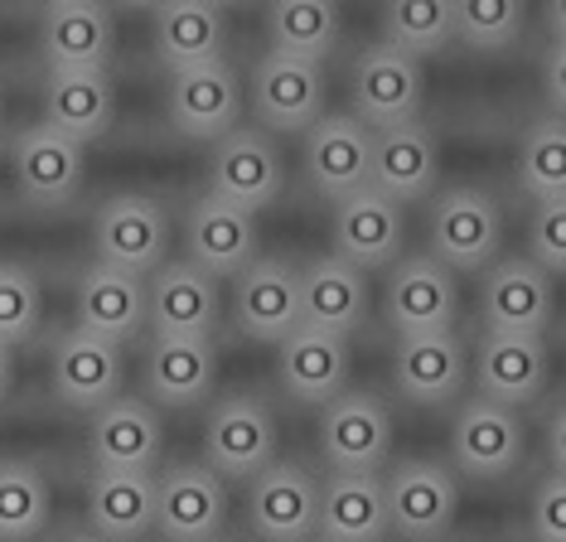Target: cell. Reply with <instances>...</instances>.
I'll return each mask as SVG.
<instances>
[{"instance_id": "obj_19", "label": "cell", "mask_w": 566, "mask_h": 542, "mask_svg": "<svg viewBox=\"0 0 566 542\" xmlns=\"http://www.w3.org/2000/svg\"><path fill=\"white\" fill-rule=\"evenodd\" d=\"M10 175L24 204L34 209H63L83 189V146L49 126H30L10 146Z\"/></svg>"}, {"instance_id": "obj_2", "label": "cell", "mask_w": 566, "mask_h": 542, "mask_svg": "<svg viewBox=\"0 0 566 542\" xmlns=\"http://www.w3.org/2000/svg\"><path fill=\"white\" fill-rule=\"evenodd\" d=\"M354 116L368 126V132H382V126H402L421 116V102H427V73H421V59L402 54L392 44H373L354 59Z\"/></svg>"}, {"instance_id": "obj_24", "label": "cell", "mask_w": 566, "mask_h": 542, "mask_svg": "<svg viewBox=\"0 0 566 542\" xmlns=\"http://www.w3.org/2000/svg\"><path fill=\"white\" fill-rule=\"evenodd\" d=\"M474 383L480 397L504 407H527L547 387V340L543 334H489L474 348Z\"/></svg>"}, {"instance_id": "obj_44", "label": "cell", "mask_w": 566, "mask_h": 542, "mask_svg": "<svg viewBox=\"0 0 566 542\" xmlns=\"http://www.w3.org/2000/svg\"><path fill=\"white\" fill-rule=\"evenodd\" d=\"M117 6H132V10H146V6H150V10H156L160 0H117Z\"/></svg>"}, {"instance_id": "obj_15", "label": "cell", "mask_w": 566, "mask_h": 542, "mask_svg": "<svg viewBox=\"0 0 566 542\" xmlns=\"http://www.w3.org/2000/svg\"><path fill=\"white\" fill-rule=\"evenodd\" d=\"M233 320L256 344H281L301 325V281L281 257H252L233 281Z\"/></svg>"}, {"instance_id": "obj_20", "label": "cell", "mask_w": 566, "mask_h": 542, "mask_svg": "<svg viewBox=\"0 0 566 542\" xmlns=\"http://www.w3.org/2000/svg\"><path fill=\"white\" fill-rule=\"evenodd\" d=\"M441 179V146H436L427 122H402L373 132V160H368V189L392 204H411L436 189Z\"/></svg>"}, {"instance_id": "obj_35", "label": "cell", "mask_w": 566, "mask_h": 542, "mask_svg": "<svg viewBox=\"0 0 566 542\" xmlns=\"http://www.w3.org/2000/svg\"><path fill=\"white\" fill-rule=\"evenodd\" d=\"M266 34L276 54L325 63L344 34L339 0H266Z\"/></svg>"}, {"instance_id": "obj_17", "label": "cell", "mask_w": 566, "mask_h": 542, "mask_svg": "<svg viewBox=\"0 0 566 542\" xmlns=\"http://www.w3.org/2000/svg\"><path fill=\"white\" fill-rule=\"evenodd\" d=\"M87 450H93L97 470H136L150 475V465L165 450V426L160 411L146 397H112L93 411L87 421Z\"/></svg>"}, {"instance_id": "obj_23", "label": "cell", "mask_w": 566, "mask_h": 542, "mask_svg": "<svg viewBox=\"0 0 566 542\" xmlns=\"http://www.w3.org/2000/svg\"><path fill=\"white\" fill-rule=\"evenodd\" d=\"M484 330L489 334H543L552 325V277H543L527 257H509V262H489L484 277Z\"/></svg>"}, {"instance_id": "obj_25", "label": "cell", "mask_w": 566, "mask_h": 542, "mask_svg": "<svg viewBox=\"0 0 566 542\" xmlns=\"http://www.w3.org/2000/svg\"><path fill=\"white\" fill-rule=\"evenodd\" d=\"M407 238L402 204L382 199L373 189H358L349 199L334 204V257L354 262L358 271L392 267Z\"/></svg>"}, {"instance_id": "obj_32", "label": "cell", "mask_w": 566, "mask_h": 542, "mask_svg": "<svg viewBox=\"0 0 566 542\" xmlns=\"http://www.w3.org/2000/svg\"><path fill=\"white\" fill-rule=\"evenodd\" d=\"M112 116H117V83L112 73H59L49 69L44 77V126L69 140H87L107 136Z\"/></svg>"}, {"instance_id": "obj_36", "label": "cell", "mask_w": 566, "mask_h": 542, "mask_svg": "<svg viewBox=\"0 0 566 542\" xmlns=\"http://www.w3.org/2000/svg\"><path fill=\"white\" fill-rule=\"evenodd\" d=\"M49 528V480L24 460H0V542H34Z\"/></svg>"}, {"instance_id": "obj_47", "label": "cell", "mask_w": 566, "mask_h": 542, "mask_svg": "<svg viewBox=\"0 0 566 542\" xmlns=\"http://www.w3.org/2000/svg\"><path fill=\"white\" fill-rule=\"evenodd\" d=\"M311 542H325V538H311Z\"/></svg>"}, {"instance_id": "obj_28", "label": "cell", "mask_w": 566, "mask_h": 542, "mask_svg": "<svg viewBox=\"0 0 566 542\" xmlns=\"http://www.w3.org/2000/svg\"><path fill=\"white\" fill-rule=\"evenodd\" d=\"M295 281H301V325L349 340L368 320V277L344 257H315L305 271H295Z\"/></svg>"}, {"instance_id": "obj_13", "label": "cell", "mask_w": 566, "mask_h": 542, "mask_svg": "<svg viewBox=\"0 0 566 542\" xmlns=\"http://www.w3.org/2000/svg\"><path fill=\"white\" fill-rule=\"evenodd\" d=\"M392 450V417L373 393L344 387L319 411V456L334 470H378Z\"/></svg>"}, {"instance_id": "obj_22", "label": "cell", "mask_w": 566, "mask_h": 542, "mask_svg": "<svg viewBox=\"0 0 566 542\" xmlns=\"http://www.w3.org/2000/svg\"><path fill=\"white\" fill-rule=\"evenodd\" d=\"M465 373H470V358L455 330L407 334L392 348V387L417 407H441L450 397H460Z\"/></svg>"}, {"instance_id": "obj_14", "label": "cell", "mask_w": 566, "mask_h": 542, "mask_svg": "<svg viewBox=\"0 0 566 542\" xmlns=\"http://www.w3.org/2000/svg\"><path fill=\"white\" fill-rule=\"evenodd\" d=\"M165 116H170V126L189 140H218L233 132L242 116V93H238V73L228 69V59L170 73Z\"/></svg>"}, {"instance_id": "obj_37", "label": "cell", "mask_w": 566, "mask_h": 542, "mask_svg": "<svg viewBox=\"0 0 566 542\" xmlns=\"http://www.w3.org/2000/svg\"><path fill=\"white\" fill-rule=\"evenodd\" d=\"M450 39V0H382V44L427 59L441 54Z\"/></svg>"}, {"instance_id": "obj_21", "label": "cell", "mask_w": 566, "mask_h": 542, "mask_svg": "<svg viewBox=\"0 0 566 542\" xmlns=\"http://www.w3.org/2000/svg\"><path fill=\"white\" fill-rule=\"evenodd\" d=\"M368 160H373V132L358 116H319L305 132V179L319 199H349L368 189Z\"/></svg>"}, {"instance_id": "obj_26", "label": "cell", "mask_w": 566, "mask_h": 542, "mask_svg": "<svg viewBox=\"0 0 566 542\" xmlns=\"http://www.w3.org/2000/svg\"><path fill=\"white\" fill-rule=\"evenodd\" d=\"M73 315H78V330L122 348L146 330V281L93 262L73 286Z\"/></svg>"}, {"instance_id": "obj_34", "label": "cell", "mask_w": 566, "mask_h": 542, "mask_svg": "<svg viewBox=\"0 0 566 542\" xmlns=\"http://www.w3.org/2000/svg\"><path fill=\"white\" fill-rule=\"evenodd\" d=\"M87 523L102 542H140L156 528V480L136 470H93Z\"/></svg>"}, {"instance_id": "obj_41", "label": "cell", "mask_w": 566, "mask_h": 542, "mask_svg": "<svg viewBox=\"0 0 566 542\" xmlns=\"http://www.w3.org/2000/svg\"><path fill=\"white\" fill-rule=\"evenodd\" d=\"M527 262L543 277H562L566 271V199L533 204V218H527Z\"/></svg>"}, {"instance_id": "obj_9", "label": "cell", "mask_w": 566, "mask_h": 542, "mask_svg": "<svg viewBox=\"0 0 566 542\" xmlns=\"http://www.w3.org/2000/svg\"><path fill=\"white\" fill-rule=\"evenodd\" d=\"M228 528V484L209 465H170L156 480V533L165 542H213Z\"/></svg>"}, {"instance_id": "obj_12", "label": "cell", "mask_w": 566, "mask_h": 542, "mask_svg": "<svg viewBox=\"0 0 566 542\" xmlns=\"http://www.w3.org/2000/svg\"><path fill=\"white\" fill-rule=\"evenodd\" d=\"M44 63L59 73H107L117 54V24L102 0H49L40 20Z\"/></svg>"}, {"instance_id": "obj_33", "label": "cell", "mask_w": 566, "mask_h": 542, "mask_svg": "<svg viewBox=\"0 0 566 542\" xmlns=\"http://www.w3.org/2000/svg\"><path fill=\"white\" fill-rule=\"evenodd\" d=\"M228 49V20L213 0H160L156 6V54L170 73L218 63Z\"/></svg>"}, {"instance_id": "obj_8", "label": "cell", "mask_w": 566, "mask_h": 542, "mask_svg": "<svg viewBox=\"0 0 566 542\" xmlns=\"http://www.w3.org/2000/svg\"><path fill=\"white\" fill-rule=\"evenodd\" d=\"M504 248V213L480 189H450L431 209V257L446 271H484Z\"/></svg>"}, {"instance_id": "obj_10", "label": "cell", "mask_w": 566, "mask_h": 542, "mask_svg": "<svg viewBox=\"0 0 566 542\" xmlns=\"http://www.w3.org/2000/svg\"><path fill=\"white\" fill-rule=\"evenodd\" d=\"M93 248L102 267L132 271V277L156 271L170 248V218L160 204L140 199V194H117L93 218Z\"/></svg>"}, {"instance_id": "obj_30", "label": "cell", "mask_w": 566, "mask_h": 542, "mask_svg": "<svg viewBox=\"0 0 566 542\" xmlns=\"http://www.w3.org/2000/svg\"><path fill=\"white\" fill-rule=\"evenodd\" d=\"M388 509H382V480L368 470H329L319 484L315 538L325 542H382Z\"/></svg>"}, {"instance_id": "obj_43", "label": "cell", "mask_w": 566, "mask_h": 542, "mask_svg": "<svg viewBox=\"0 0 566 542\" xmlns=\"http://www.w3.org/2000/svg\"><path fill=\"white\" fill-rule=\"evenodd\" d=\"M15 393V348L0 344V403Z\"/></svg>"}, {"instance_id": "obj_1", "label": "cell", "mask_w": 566, "mask_h": 542, "mask_svg": "<svg viewBox=\"0 0 566 542\" xmlns=\"http://www.w3.org/2000/svg\"><path fill=\"white\" fill-rule=\"evenodd\" d=\"M276 460V417L262 397L228 393L203 421V465L218 480H252Z\"/></svg>"}, {"instance_id": "obj_7", "label": "cell", "mask_w": 566, "mask_h": 542, "mask_svg": "<svg viewBox=\"0 0 566 542\" xmlns=\"http://www.w3.org/2000/svg\"><path fill=\"white\" fill-rule=\"evenodd\" d=\"M252 116L262 132H311L325 116V63L262 54L252 69Z\"/></svg>"}, {"instance_id": "obj_3", "label": "cell", "mask_w": 566, "mask_h": 542, "mask_svg": "<svg viewBox=\"0 0 566 542\" xmlns=\"http://www.w3.org/2000/svg\"><path fill=\"white\" fill-rule=\"evenodd\" d=\"M382 509H388V528L407 542H441L455 528L460 484L436 460H402L382 480Z\"/></svg>"}, {"instance_id": "obj_5", "label": "cell", "mask_w": 566, "mask_h": 542, "mask_svg": "<svg viewBox=\"0 0 566 542\" xmlns=\"http://www.w3.org/2000/svg\"><path fill=\"white\" fill-rule=\"evenodd\" d=\"M146 320L156 340H213L223 320V286L195 262H160L146 286Z\"/></svg>"}, {"instance_id": "obj_40", "label": "cell", "mask_w": 566, "mask_h": 542, "mask_svg": "<svg viewBox=\"0 0 566 542\" xmlns=\"http://www.w3.org/2000/svg\"><path fill=\"white\" fill-rule=\"evenodd\" d=\"M44 315V291L34 271L20 262H0V344H30Z\"/></svg>"}, {"instance_id": "obj_18", "label": "cell", "mask_w": 566, "mask_h": 542, "mask_svg": "<svg viewBox=\"0 0 566 542\" xmlns=\"http://www.w3.org/2000/svg\"><path fill=\"white\" fill-rule=\"evenodd\" d=\"M319 484L301 465H266L248 480V523L262 542H311L315 538Z\"/></svg>"}, {"instance_id": "obj_31", "label": "cell", "mask_w": 566, "mask_h": 542, "mask_svg": "<svg viewBox=\"0 0 566 542\" xmlns=\"http://www.w3.org/2000/svg\"><path fill=\"white\" fill-rule=\"evenodd\" d=\"M146 403L160 407H199L218 387V348L213 340H156L146 348Z\"/></svg>"}, {"instance_id": "obj_45", "label": "cell", "mask_w": 566, "mask_h": 542, "mask_svg": "<svg viewBox=\"0 0 566 542\" xmlns=\"http://www.w3.org/2000/svg\"><path fill=\"white\" fill-rule=\"evenodd\" d=\"M63 542H102V538H97V533H69Z\"/></svg>"}, {"instance_id": "obj_27", "label": "cell", "mask_w": 566, "mask_h": 542, "mask_svg": "<svg viewBox=\"0 0 566 542\" xmlns=\"http://www.w3.org/2000/svg\"><path fill=\"white\" fill-rule=\"evenodd\" d=\"M276 378L295 403L325 407L329 397L344 393L349 383V340L311 325H295L286 340L276 344Z\"/></svg>"}, {"instance_id": "obj_11", "label": "cell", "mask_w": 566, "mask_h": 542, "mask_svg": "<svg viewBox=\"0 0 566 542\" xmlns=\"http://www.w3.org/2000/svg\"><path fill=\"white\" fill-rule=\"evenodd\" d=\"M382 310H388V325L402 334V340L407 334L455 330V315H460L455 271H446L436 257H402V262H392Z\"/></svg>"}, {"instance_id": "obj_16", "label": "cell", "mask_w": 566, "mask_h": 542, "mask_svg": "<svg viewBox=\"0 0 566 542\" xmlns=\"http://www.w3.org/2000/svg\"><path fill=\"white\" fill-rule=\"evenodd\" d=\"M49 387H54V397L63 407L97 411L122 387V348L78 325L63 330L54 348H49Z\"/></svg>"}, {"instance_id": "obj_48", "label": "cell", "mask_w": 566, "mask_h": 542, "mask_svg": "<svg viewBox=\"0 0 566 542\" xmlns=\"http://www.w3.org/2000/svg\"><path fill=\"white\" fill-rule=\"evenodd\" d=\"M213 542H228V538H213Z\"/></svg>"}, {"instance_id": "obj_6", "label": "cell", "mask_w": 566, "mask_h": 542, "mask_svg": "<svg viewBox=\"0 0 566 542\" xmlns=\"http://www.w3.org/2000/svg\"><path fill=\"white\" fill-rule=\"evenodd\" d=\"M209 179H213V199L233 204V209L262 213L281 199V185H286V165H281V150L272 146L266 132H252V126H233L228 136L213 140V160H209Z\"/></svg>"}, {"instance_id": "obj_4", "label": "cell", "mask_w": 566, "mask_h": 542, "mask_svg": "<svg viewBox=\"0 0 566 542\" xmlns=\"http://www.w3.org/2000/svg\"><path fill=\"white\" fill-rule=\"evenodd\" d=\"M450 456H455L460 475H470V480H504L527 456V426L513 407L489 403V397L474 393L455 411Z\"/></svg>"}, {"instance_id": "obj_29", "label": "cell", "mask_w": 566, "mask_h": 542, "mask_svg": "<svg viewBox=\"0 0 566 542\" xmlns=\"http://www.w3.org/2000/svg\"><path fill=\"white\" fill-rule=\"evenodd\" d=\"M185 252H189L185 262H195L209 277H238L256 257V213L233 209V204L203 194L195 209H189Z\"/></svg>"}, {"instance_id": "obj_46", "label": "cell", "mask_w": 566, "mask_h": 542, "mask_svg": "<svg viewBox=\"0 0 566 542\" xmlns=\"http://www.w3.org/2000/svg\"><path fill=\"white\" fill-rule=\"evenodd\" d=\"M213 6H242V0H213Z\"/></svg>"}, {"instance_id": "obj_42", "label": "cell", "mask_w": 566, "mask_h": 542, "mask_svg": "<svg viewBox=\"0 0 566 542\" xmlns=\"http://www.w3.org/2000/svg\"><path fill=\"white\" fill-rule=\"evenodd\" d=\"M533 538L537 542H566V475L562 470H547V480L533 489Z\"/></svg>"}, {"instance_id": "obj_38", "label": "cell", "mask_w": 566, "mask_h": 542, "mask_svg": "<svg viewBox=\"0 0 566 542\" xmlns=\"http://www.w3.org/2000/svg\"><path fill=\"white\" fill-rule=\"evenodd\" d=\"M518 185L533 194V204L543 199H566V126L562 116H543L527 126L518 146Z\"/></svg>"}, {"instance_id": "obj_39", "label": "cell", "mask_w": 566, "mask_h": 542, "mask_svg": "<svg viewBox=\"0 0 566 542\" xmlns=\"http://www.w3.org/2000/svg\"><path fill=\"white\" fill-rule=\"evenodd\" d=\"M527 0H450V30L470 49H509L523 34Z\"/></svg>"}]
</instances>
